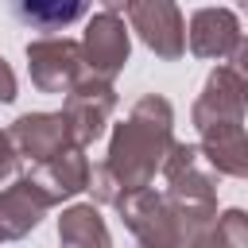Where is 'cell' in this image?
Wrapping results in <instances>:
<instances>
[{"mask_svg":"<svg viewBox=\"0 0 248 248\" xmlns=\"http://www.w3.org/2000/svg\"><path fill=\"white\" fill-rule=\"evenodd\" d=\"M58 240L70 244V248H108L112 236H108V225H105L97 202H78V205L62 209V217H58Z\"/></svg>","mask_w":248,"mask_h":248,"instance_id":"14","label":"cell"},{"mask_svg":"<svg viewBox=\"0 0 248 248\" xmlns=\"http://www.w3.org/2000/svg\"><path fill=\"white\" fill-rule=\"evenodd\" d=\"M174 143V108L167 97L147 93L132 105V112L112 128L105 167L120 182V190L151 186L167 151Z\"/></svg>","mask_w":248,"mask_h":248,"instance_id":"1","label":"cell"},{"mask_svg":"<svg viewBox=\"0 0 248 248\" xmlns=\"http://www.w3.org/2000/svg\"><path fill=\"white\" fill-rule=\"evenodd\" d=\"M89 0H16V16L35 31H62L85 16Z\"/></svg>","mask_w":248,"mask_h":248,"instance_id":"15","label":"cell"},{"mask_svg":"<svg viewBox=\"0 0 248 248\" xmlns=\"http://www.w3.org/2000/svg\"><path fill=\"white\" fill-rule=\"evenodd\" d=\"M128 54H132V35L124 27V19L116 12H101L85 23V35H81V58H85V70L97 74V78H116L124 66H128Z\"/></svg>","mask_w":248,"mask_h":248,"instance_id":"7","label":"cell"},{"mask_svg":"<svg viewBox=\"0 0 248 248\" xmlns=\"http://www.w3.org/2000/svg\"><path fill=\"white\" fill-rule=\"evenodd\" d=\"M31 182L50 198V205L66 202V198H78L85 186H89V159H85V147L74 143L43 163H31Z\"/></svg>","mask_w":248,"mask_h":248,"instance_id":"11","label":"cell"},{"mask_svg":"<svg viewBox=\"0 0 248 248\" xmlns=\"http://www.w3.org/2000/svg\"><path fill=\"white\" fill-rule=\"evenodd\" d=\"M27 74L39 93H70L74 81L85 74L81 43L66 35H43L27 43Z\"/></svg>","mask_w":248,"mask_h":248,"instance_id":"3","label":"cell"},{"mask_svg":"<svg viewBox=\"0 0 248 248\" xmlns=\"http://www.w3.org/2000/svg\"><path fill=\"white\" fill-rule=\"evenodd\" d=\"M202 132V159L217 170V174H229V178H248V132H244V120H213Z\"/></svg>","mask_w":248,"mask_h":248,"instance_id":"13","label":"cell"},{"mask_svg":"<svg viewBox=\"0 0 248 248\" xmlns=\"http://www.w3.org/2000/svg\"><path fill=\"white\" fill-rule=\"evenodd\" d=\"M232 66L248 78V39H240V43H236V50H232Z\"/></svg>","mask_w":248,"mask_h":248,"instance_id":"20","label":"cell"},{"mask_svg":"<svg viewBox=\"0 0 248 248\" xmlns=\"http://www.w3.org/2000/svg\"><path fill=\"white\" fill-rule=\"evenodd\" d=\"M101 8H105V12H116V16H120V12H128V8H132V0H101Z\"/></svg>","mask_w":248,"mask_h":248,"instance_id":"21","label":"cell"},{"mask_svg":"<svg viewBox=\"0 0 248 248\" xmlns=\"http://www.w3.org/2000/svg\"><path fill=\"white\" fill-rule=\"evenodd\" d=\"M236 8H240V12H248V0H236Z\"/></svg>","mask_w":248,"mask_h":248,"instance_id":"22","label":"cell"},{"mask_svg":"<svg viewBox=\"0 0 248 248\" xmlns=\"http://www.w3.org/2000/svg\"><path fill=\"white\" fill-rule=\"evenodd\" d=\"M0 240H8V236H4V229H0Z\"/></svg>","mask_w":248,"mask_h":248,"instance_id":"23","label":"cell"},{"mask_svg":"<svg viewBox=\"0 0 248 248\" xmlns=\"http://www.w3.org/2000/svg\"><path fill=\"white\" fill-rule=\"evenodd\" d=\"M159 174L167 178V205L174 213L178 248H205L217 225V170H202L198 143H170Z\"/></svg>","mask_w":248,"mask_h":248,"instance_id":"2","label":"cell"},{"mask_svg":"<svg viewBox=\"0 0 248 248\" xmlns=\"http://www.w3.org/2000/svg\"><path fill=\"white\" fill-rule=\"evenodd\" d=\"M16 101V70L0 58V105H12Z\"/></svg>","mask_w":248,"mask_h":248,"instance_id":"19","label":"cell"},{"mask_svg":"<svg viewBox=\"0 0 248 248\" xmlns=\"http://www.w3.org/2000/svg\"><path fill=\"white\" fill-rule=\"evenodd\" d=\"M85 190L93 194V202H97V205H116V198L124 194V190H120V182L112 178V170H108L105 163L89 167V186H85Z\"/></svg>","mask_w":248,"mask_h":248,"instance_id":"17","label":"cell"},{"mask_svg":"<svg viewBox=\"0 0 248 248\" xmlns=\"http://www.w3.org/2000/svg\"><path fill=\"white\" fill-rule=\"evenodd\" d=\"M66 120H70V132H74V143L89 147L105 136V124L112 120L116 112V89L108 78H97V74H81L74 81V89L66 93Z\"/></svg>","mask_w":248,"mask_h":248,"instance_id":"4","label":"cell"},{"mask_svg":"<svg viewBox=\"0 0 248 248\" xmlns=\"http://www.w3.org/2000/svg\"><path fill=\"white\" fill-rule=\"evenodd\" d=\"M19 163H23V159H19L16 143H12V136L0 128V186H4V182H12V178L19 174Z\"/></svg>","mask_w":248,"mask_h":248,"instance_id":"18","label":"cell"},{"mask_svg":"<svg viewBox=\"0 0 248 248\" xmlns=\"http://www.w3.org/2000/svg\"><path fill=\"white\" fill-rule=\"evenodd\" d=\"M120 221L124 229L143 244V248H178V229H174V213L167 205L163 194H155L151 186L140 190H124L116 198Z\"/></svg>","mask_w":248,"mask_h":248,"instance_id":"5","label":"cell"},{"mask_svg":"<svg viewBox=\"0 0 248 248\" xmlns=\"http://www.w3.org/2000/svg\"><path fill=\"white\" fill-rule=\"evenodd\" d=\"M8 136L19 151V159H27V163H43V159L74 147V132H70L66 112H23L12 120Z\"/></svg>","mask_w":248,"mask_h":248,"instance_id":"9","label":"cell"},{"mask_svg":"<svg viewBox=\"0 0 248 248\" xmlns=\"http://www.w3.org/2000/svg\"><path fill=\"white\" fill-rule=\"evenodd\" d=\"M209 244L248 248V213H244V209H225V213H217V225H213Z\"/></svg>","mask_w":248,"mask_h":248,"instance_id":"16","label":"cell"},{"mask_svg":"<svg viewBox=\"0 0 248 248\" xmlns=\"http://www.w3.org/2000/svg\"><path fill=\"white\" fill-rule=\"evenodd\" d=\"M236 43H240V19L229 8H198L186 23V46L198 58H209V62L232 58Z\"/></svg>","mask_w":248,"mask_h":248,"instance_id":"10","label":"cell"},{"mask_svg":"<svg viewBox=\"0 0 248 248\" xmlns=\"http://www.w3.org/2000/svg\"><path fill=\"white\" fill-rule=\"evenodd\" d=\"M128 19H132V31L140 35V43L155 58L178 62L186 54V19L174 0H132Z\"/></svg>","mask_w":248,"mask_h":248,"instance_id":"6","label":"cell"},{"mask_svg":"<svg viewBox=\"0 0 248 248\" xmlns=\"http://www.w3.org/2000/svg\"><path fill=\"white\" fill-rule=\"evenodd\" d=\"M46 209H50V198L31 182V174H16L12 182L0 186V229H4L8 240L39 229Z\"/></svg>","mask_w":248,"mask_h":248,"instance_id":"12","label":"cell"},{"mask_svg":"<svg viewBox=\"0 0 248 248\" xmlns=\"http://www.w3.org/2000/svg\"><path fill=\"white\" fill-rule=\"evenodd\" d=\"M244 116H248V78L236 66H217L190 108L194 128H205L213 120H244Z\"/></svg>","mask_w":248,"mask_h":248,"instance_id":"8","label":"cell"}]
</instances>
